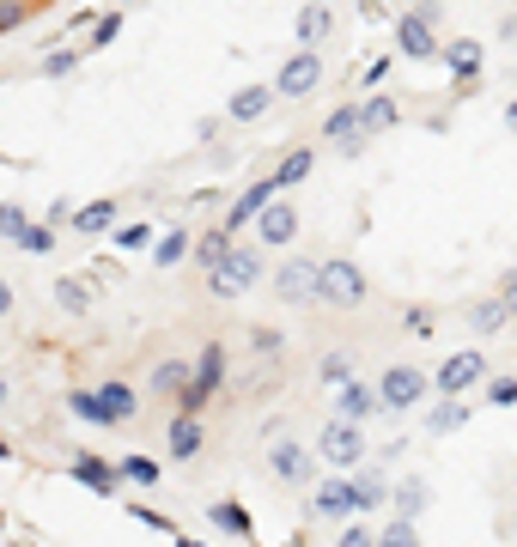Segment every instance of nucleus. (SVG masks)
<instances>
[{"instance_id": "obj_1", "label": "nucleus", "mask_w": 517, "mask_h": 547, "mask_svg": "<svg viewBox=\"0 0 517 547\" xmlns=\"http://www.w3.org/2000/svg\"><path fill=\"white\" fill-rule=\"evenodd\" d=\"M219 389H226V347H219V341H207L201 347V359H195V377H189V389H183V414H201L213 396H219Z\"/></svg>"}, {"instance_id": "obj_2", "label": "nucleus", "mask_w": 517, "mask_h": 547, "mask_svg": "<svg viewBox=\"0 0 517 547\" xmlns=\"http://www.w3.org/2000/svg\"><path fill=\"white\" fill-rule=\"evenodd\" d=\"M317 450H323V462L335 468V475H353V468L365 462V432H359V420H341V414H335V420L323 426V444H317Z\"/></svg>"}, {"instance_id": "obj_3", "label": "nucleus", "mask_w": 517, "mask_h": 547, "mask_svg": "<svg viewBox=\"0 0 517 547\" xmlns=\"http://www.w3.org/2000/svg\"><path fill=\"white\" fill-rule=\"evenodd\" d=\"M317 298L323 304H359L365 298V274H359V262H347V256H329V262H317Z\"/></svg>"}, {"instance_id": "obj_4", "label": "nucleus", "mask_w": 517, "mask_h": 547, "mask_svg": "<svg viewBox=\"0 0 517 547\" xmlns=\"http://www.w3.org/2000/svg\"><path fill=\"white\" fill-rule=\"evenodd\" d=\"M396 43H402V55H414V61H438L445 55V43H438V7L426 0V7H414L402 25H396Z\"/></svg>"}, {"instance_id": "obj_5", "label": "nucleus", "mask_w": 517, "mask_h": 547, "mask_svg": "<svg viewBox=\"0 0 517 547\" xmlns=\"http://www.w3.org/2000/svg\"><path fill=\"white\" fill-rule=\"evenodd\" d=\"M256 274H262V256H256V250H232L226 262L207 274V292H213V298H244V292L256 286Z\"/></svg>"}, {"instance_id": "obj_6", "label": "nucleus", "mask_w": 517, "mask_h": 547, "mask_svg": "<svg viewBox=\"0 0 517 547\" xmlns=\"http://www.w3.org/2000/svg\"><path fill=\"white\" fill-rule=\"evenodd\" d=\"M481 377H487V359H481L475 347H469V353H451L445 365L432 371V383H438V396H469V389H475Z\"/></svg>"}, {"instance_id": "obj_7", "label": "nucleus", "mask_w": 517, "mask_h": 547, "mask_svg": "<svg viewBox=\"0 0 517 547\" xmlns=\"http://www.w3.org/2000/svg\"><path fill=\"white\" fill-rule=\"evenodd\" d=\"M420 396H426V371H414V365H390V371L378 377V402H384V408H396V414H402V408H414Z\"/></svg>"}, {"instance_id": "obj_8", "label": "nucleus", "mask_w": 517, "mask_h": 547, "mask_svg": "<svg viewBox=\"0 0 517 547\" xmlns=\"http://www.w3.org/2000/svg\"><path fill=\"white\" fill-rule=\"evenodd\" d=\"M311 511L317 517H359V493H353V475H329V481H317V493H311Z\"/></svg>"}, {"instance_id": "obj_9", "label": "nucleus", "mask_w": 517, "mask_h": 547, "mask_svg": "<svg viewBox=\"0 0 517 547\" xmlns=\"http://www.w3.org/2000/svg\"><path fill=\"white\" fill-rule=\"evenodd\" d=\"M317 80H323V61L305 49V55H292L286 67H280V80H274V92L280 98H311L317 92Z\"/></svg>"}, {"instance_id": "obj_10", "label": "nucleus", "mask_w": 517, "mask_h": 547, "mask_svg": "<svg viewBox=\"0 0 517 547\" xmlns=\"http://www.w3.org/2000/svg\"><path fill=\"white\" fill-rule=\"evenodd\" d=\"M268 468H274V481H286V487H305L317 468H311V450L305 444H292V438H280L274 450H268Z\"/></svg>"}, {"instance_id": "obj_11", "label": "nucleus", "mask_w": 517, "mask_h": 547, "mask_svg": "<svg viewBox=\"0 0 517 547\" xmlns=\"http://www.w3.org/2000/svg\"><path fill=\"white\" fill-rule=\"evenodd\" d=\"M274 292H280L286 304H311V298H317V262H280Z\"/></svg>"}, {"instance_id": "obj_12", "label": "nucleus", "mask_w": 517, "mask_h": 547, "mask_svg": "<svg viewBox=\"0 0 517 547\" xmlns=\"http://www.w3.org/2000/svg\"><path fill=\"white\" fill-rule=\"evenodd\" d=\"M73 481H80V487H92V493H104V499H110V493L122 487V468L86 450V456H73Z\"/></svg>"}, {"instance_id": "obj_13", "label": "nucleus", "mask_w": 517, "mask_h": 547, "mask_svg": "<svg viewBox=\"0 0 517 547\" xmlns=\"http://www.w3.org/2000/svg\"><path fill=\"white\" fill-rule=\"evenodd\" d=\"M201 444H207V432H201V414H183V408H177V420L165 426V450H171L177 462H189Z\"/></svg>"}, {"instance_id": "obj_14", "label": "nucleus", "mask_w": 517, "mask_h": 547, "mask_svg": "<svg viewBox=\"0 0 517 547\" xmlns=\"http://www.w3.org/2000/svg\"><path fill=\"white\" fill-rule=\"evenodd\" d=\"M256 231H262V244H292V238H299V213H292L286 201H268L262 207V219H256Z\"/></svg>"}, {"instance_id": "obj_15", "label": "nucleus", "mask_w": 517, "mask_h": 547, "mask_svg": "<svg viewBox=\"0 0 517 547\" xmlns=\"http://www.w3.org/2000/svg\"><path fill=\"white\" fill-rule=\"evenodd\" d=\"M274 195H280V183H274V177H262V183H250V189L238 195V207L226 213V231H238V225H250V219H262V207H268Z\"/></svg>"}, {"instance_id": "obj_16", "label": "nucleus", "mask_w": 517, "mask_h": 547, "mask_svg": "<svg viewBox=\"0 0 517 547\" xmlns=\"http://www.w3.org/2000/svg\"><path fill=\"white\" fill-rule=\"evenodd\" d=\"M335 408H341V420H372L384 402H378V389H365V383H347V389H335Z\"/></svg>"}, {"instance_id": "obj_17", "label": "nucleus", "mask_w": 517, "mask_h": 547, "mask_svg": "<svg viewBox=\"0 0 517 547\" xmlns=\"http://www.w3.org/2000/svg\"><path fill=\"white\" fill-rule=\"evenodd\" d=\"M353 493H359V517H372V511H384L390 481L378 475V468H353Z\"/></svg>"}, {"instance_id": "obj_18", "label": "nucleus", "mask_w": 517, "mask_h": 547, "mask_svg": "<svg viewBox=\"0 0 517 547\" xmlns=\"http://www.w3.org/2000/svg\"><path fill=\"white\" fill-rule=\"evenodd\" d=\"M189 377H195L189 359H159V365H153V383H146V389H153V396H183Z\"/></svg>"}, {"instance_id": "obj_19", "label": "nucleus", "mask_w": 517, "mask_h": 547, "mask_svg": "<svg viewBox=\"0 0 517 547\" xmlns=\"http://www.w3.org/2000/svg\"><path fill=\"white\" fill-rule=\"evenodd\" d=\"M67 414H80L86 426H116V414H110V402L98 389H67Z\"/></svg>"}, {"instance_id": "obj_20", "label": "nucleus", "mask_w": 517, "mask_h": 547, "mask_svg": "<svg viewBox=\"0 0 517 547\" xmlns=\"http://www.w3.org/2000/svg\"><path fill=\"white\" fill-rule=\"evenodd\" d=\"M445 67H451L457 80L469 86L475 73H481V43H475V37H457V43H445Z\"/></svg>"}, {"instance_id": "obj_21", "label": "nucleus", "mask_w": 517, "mask_h": 547, "mask_svg": "<svg viewBox=\"0 0 517 547\" xmlns=\"http://www.w3.org/2000/svg\"><path fill=\"white\" fill-rule=\"evenodd\" d=\"M463 420H469V402H463V396H445V402L426 414V432H432V438H451Z\"/></svg>"}, {"instance_id": "obj_22", "label": "nucleus", "mask_w": 517, "mask_h": 547, "mask_svg": "<svg viewBox=\"0 0 517 547\" xmlns=\"http://www.w3.org/2000/svg\"><path fill=\"white\" fill-rule=\"evenodd\" d=\"M396 116H402V110H396V98H384V92L359 104V128H365V134H384V128H396Z\"/></svg>"}, {"instance_id": "obj_23", "label": "nucleus", "mask_w": 517, "mask_h": 547, "mask_svg": "<svg viewBox=\"0 0 517 547\" xmlns=\"http://www.w3.org/2000/svg\"><path fill=\"white\" fill-rule=\"evenodd\" d=\"M207 523H213L219 535H250V529H256V523H250V511H244L238 499H219V505L207 511Z\"/></svg>"}, {"instance_id": "obj_24", "label": "nucleus", "mask_w": 517, "mask_h": 547, "mask_svg": "<svg viewBox=\"0 0 517 547\" xmlns=\"http://www.w3.org/2000/svg\"><path fill=\"white\" fill-rule=\"evenodd\" d=\"M183 256H195V244H189V231H183V225L159 231V244H153V262H159V268H177Z\"/></svg>"}, {"instance_id": "obj_25", "label": "nucleus", "mask_w": 517, "mask_h": 547, "mask_svg": "<svg viewBox=\"0 0 517 547\" xmlns=\"http://www.w3.org/2000/svg\"><path fill=\"white\" fill-rule=\"evenodd\" d=\"M505 323H511V310H505V298H481V304L469 310V329H475V335H499Z\"/></svg>"}, {"instance_id": "obj_26", "label": "nucleus", "mask_w": 517, "mask_h": 547, "mask_svg": "<svg viewBox=\"0 0 517 547\" xmlns=\"http://www.w3.org/2000/svg\"><path fill=\"white\" fill-rule=\"evenodd\" d=\"M311 165H317V152H311V146H292L286 159H280V171H274V183H280V189L305 183V177H311Z\"/></svg>"}, {"instance_id": "obj_27", "label": "nucleus", "mask_w": 517, "mask_h": 547, "mask_svg": "<svg viewBox=\"0 0 517 547\" xmlns=\"http://www.w3.org/2000/svg\"><path fill=\"white\" fill-rule=\"evenodd\" d=\"M55 304L67 310V317H86V304H92V286H86V280H73V274H61V280H55Z\"/></svg>"}, {"instance_id": "obj_28", "label": "nucleus", "mask_w": 517, "mask_h": 547, "mask_svg": "<svg viewBox=\"0 0 517 547\" xmlns=\"http://www.w3.org/2000/svg\"><path fill=\"white\" fill-rule=\"evenodd\" d=\"M268 104H274V86H244V92L232 98V122H256Z\"/></svg>"}, {"instance_id": "obj_29", "label": "nucleus", "mask_w": 517, "mask_h": 547, "mask_svg": "<svg viewBox=\"0 0 517 547\" xmlns=\"http://www.w3.org/2000/svg\"><path fill=\"white\" fill-rule=\"evenodd\" d=\"M116 468H122V481H134V487H159V481H165V468H159L153 456H122Z\"/></svg>"}, {"instance_id": "obj_30", "label": "nucleus", "mask_w": 517, "mask_h": 547, "mask_svg": "<svg viewBox=\"0 0 517 547\" xmlns=\"http://www.w3.org/2000/svg\"><path fill=\"white\" fill-rule=\"evenodd\" d=\"M73 225H80V231H110V225H116V201H86V207H73Z\"/></svg>"}, {"instance_id": "obj_31", "label": "nucleus", "mask_w": 517, "mask_h": 547, "mask_svg": "<svg viewBox=\"0 0 517 547\" xmlns=\"http://www.w3.org/2000/svg\"><path fill=\"white\" fill-rule=\"evenodd\" d=\"M378 547H420V529H414V517H390L384 529H378Z\"/></svg>"}, {"instance_id": "obj_32", "label": "nucleus", "mask_w": 517, "mask_h": 547, "mask_svg": "<svg viewBox=\"0 0 517 547\" xmlns=\"http://www.w3.org/2000/svg\"><path fill=\"white\" fill-rule=\"evenodd\" d=\"M232 250H238V244H232V231H226V225H219V231H207V238L195 244V256H201L207 268H219V262H226Z\"/></svg>"}, {"instance_id": "obj_33", "label": "nucleus", "mask_w": 517, "mask_h": 547, "mask_svg": "<svg viewBox=\"0 0 517 547\" xmlns=\"http://www.w3.org/2000/svg\"><path fill=\"white\" fill-rule=\"evenodd\" d=\"M98 396L110 402V414H116V426H122V420H134V408H140V396H134V389H128V383H104V389H98Z\"/></svg>"}, {"instance_id": "obj_34", "label": "nucleus", "mask_w": 517, "mask_h": 547, "mask_svg": "<svg viewBox=\"0 0 517 547\" xmlns=\"http://www.w3.org/2000/svg\"><path fill=\"white\" fill-rule=\"evenodd\" d=\"M329 31H335L329 7H305V13H299V43H323Z\"/></svg>"}, {"instance_id": "obj_35", "label": "nucleus", "mask_w": 517, "mask_h": 547, "mask_svg": "<svg viewBox=\"0 0 517 547\" xmlns=\"http://www.w3.org/2000/svg\"><path fill=\"white\" fill-rule=\"evenodd\" d=\"M159 244V225H116V250H153Z\"/></svg>"}, {"instance_id": "obj_36", "label": "nucleus", "mask_w": 517, "mask_h": 547, "mask_svg": "<svg viewBox=\"0 0 517 547\" xmlns=\"http://www.w3.org/2000/svg\"><path fill=\"white\" fill-rule=\"evenodd\" d=\"M396 511H402V517H420V511H426V481H420V475H408V481L396 487Z\"/></svg>"}, {"instance_id": "obj_37", "label": "nucleus", "mask_w": 517, "mask_h": 547, "mask_svg": "<svg viewBox=\"0 0 517 547\" xmlns=\"http://www.w3.org/2000/svg\"><path fill=\"white\" fill-rule=\"evenodd\" d=\"M13 244H19V250H31V256H49V250H55V231H49V225H25Z\"/></svg>"}, {"instance_id": "obj_38", "label": "nucleus", "mask_w": 517, "mask_h": 547, "mask_svg": "<svg viewBox=\"0 0 517 547\" xmlns=\"http://www.w3.org/2000/svg\"><path fill=\"white\" fill-rule=\"evenodd\" d=\"M323 383H329V389H347V383H353V359H347V353H329V359H323Z\"/></svg>"}, {"instance_id": "obj_39", "label": "nucleus", "mask_w": 517, "mask_h": 547, "mask_svg": "<svg viewBox=\"0 0 517 547\" xmlns=\"http://www.w3.org/2000/svg\"><path fill=\"white\" fill-rule=\"evenodd\" d=\"M323 134H329V140H347V134H359V110H353V104H347V110H335V116L323 122Z\"/></svg>"}, {"instance_id": "obj_40", "label": "nucleus", "mask_w": 517, "mask_h": 547, "mask_svg": "<svg viewBox=\"0 0 517 547\" xmlns=\"http://www.w3.org/2000/svg\"><path fill=\"white\" fill-rule=\"evenodd\" d=\"M31 19V7H25V0H0V37H7V31H19Z\"/></svg>"}, {"instance_id": "obj_41", "label": "nucleus", "mask_w": 517, "mask_h": 547, "mask_svg": "<svg viewBox=\"0 0 517 547\" xmlns=\"http://www.w3.org/2000/svg\"><path fill=\"white\" fill-rule=\"evenodd\" d=\"M31 219H25V207H13V201H0V238H19Z\"/></svg>"}, {"instance_id": "obj_42", "label": "nucleus", "mask_w": 517, "mask_h": 547, "mask_svg": "<svg viewBox=\"0 0 517 547\" xmlns=\"http://www.w3.org/2000/svg\"><path fill=\"white\" fill-rule=\"evenodd\" d=\"M116 31H122V19H116V13H110V19H98V25H92V37H86V49H110V43H116Z\"/></svg>"}, {"instance_id": "obj_43", "label": "nucleus", "mask_w": 517, "mask_h": 547, "mask_svg": "<svg viewBox=\"0 0 517 547\" xmlns=\"http://www.w3.org/2000/svg\"><path fill=\"white\" fill-rule=\"evenodd\" d=\"M487 402H493V408H511V402H517V377H493V383H487Z\"/></svg>"}, {"instance_id": "obj_44", "label": "nucleus", "mask_w": 517, "mask_h": 547, "mask_svg": "<svg viewBox=\"0 0 517 547\" xmlns=\"http://www.w3.org/2000/svg\"><path fill=\"white\" fill-rule=\"evenodd\" d=\"M402 329L426 341V335H432V310H420V304H408V317H402Z\"/></svg>"}, {"instance_id": "obj_45", "label": "nucleus", "mask_w": 517, "mask_h": 547, "mask_svg": "<svg viewBox=\"0 0 517 547\" xmlns=\"http://www.w3.org/2000/svg\"><path fill=\"white\" fill-rule=\"evenodd\" d=\"M341 547H378V535L365 529V523H347V529H341Z\"/></svg>"}, {"instance_id": "obj_46", "label": "nucleus", "mask_w": 517, "mask_h": 547, "mask_svg": "<svg viewBox=\"0 0 517 547\" xmlns=\"http://www.w3.org/2000/svg\"><path fill=\"white\" fill-rule=\"evenodd\" d=\"M73 61H80V55H67V49H55V55L43 61V73H49V80H61V73H73Z\"/></svg>"}, {"instance_id": "obj_47", "label": "nucleus", "mask_w": 517, "mask_h": 547, "mask_svg": "<svg viewBox=\"0 0 517 547\" xmlns=\"http://www.w3.org/2000/svg\"><path fill=\"white\" fill-rule=\"evenodd\" d=\"M134 517H140V523H146V529H171V517H159V511H153V505H134Z\"/></svg>"}, {"instance_id": "obj_48", "label": "nucleus", "mask_w": 517, "mask_h": 547, "mask_svg": "<svg viewBox=\"0 0 517 547\" xmlns=\"http://www.w3.org/2000/svg\"><path fill=\"white\" fill-rule=\"evenodd\" d=\"M499 298H505V310L517 317V274H505V286H499Z\"/></svg>"}, {"instance_id": "obj_49", "label": "nucleus", "mask_w": 517, "mask_h": 547, "mask_svg": "<svg viewBox=\"0 0 517 547\" xmlns=\"http://www.w3.org/2000/svg\"><path fill=\"white\" fill-rule=\"evenodd\" d=\"M7 310H13V286H7V280H0V317H7Z\"/></svg>"}, {"instance_id": "obj_50", "label": "nucleus", "mask_w": 517, "mask_h": 547, "mask_svg": "<svg viewBox=\"0 0 517 547\" xmlns=\"http://www.w3.org/2000/svg\"><path fill=\"white\" fill-rule=\"evenodd\" d=\"M505 128H517V98H511V104H505Z\"/></svg>"}, {"instance_id": "obj_51", "label": "nucleus", "mask_w": 517, "mask_h": 547, "mask_svg": "<svg viewBox=\"0 0 517 547\" xmlns=\"http://www.w3.org/2000/svg\"><path fill=\"white\" fill-rule=\"evenodd\" d=\"M505 31H511V37H517V7H511V19H505Z\"/></svg>"}, {"instance_id": "obj_52", "label": "nucleus", "mask_w": 517, "mask_h": 547, "mask_svg": "<svg viewBox=\"0 0 517 547\" xmlns=\"http://www.w3.org/2000/svg\"><path fill=\"white\" fill-rule=\"evenodd\" d=\"M177 547H201V541H183V535H177Z\"/></svg>"}, {"instance_id": "obj_53", "label": "nucleus", "mask_w": 517, "mask_h": 547, "mask_svg": "<svg viewBox=\"0 0 517 547\" xmlns=\"http://www.w3.org/2000/svg\"><path fill=\"white\" fill-rule=\"evenodd\" d=\"M0 402H7V383H0Z\"/></svg>"}]
</instances>
